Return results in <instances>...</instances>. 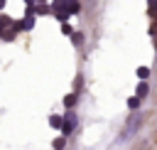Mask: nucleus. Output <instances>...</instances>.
<instances>
[{"label":"nucleus","mask_w":157,"mask_h":150,"mask_svg":"<svg viewBox=\"0 0 157 150\" xmlns=\"http://www.w3.org/2000/svg\"><path fill=\"white\" fill-rule=\"evenodd\" d=\"M49 125H52V128H61V125H64V120H61L59 116H52V118H49Z\"/></svg>","instance_id":"obj_1"},{"label":"nucleus","mask_w":157,"mask_h":150,"mask_svg":"<svg viewBox=\"0 0 157 150\" xmlns=\"http://www.w3.org/2000/svg\"><path fill=\"white\" fill-rule=\"evenodd\" d=\"M147 91H150V86H147V84H145V81H142V84H140V86H137V96H140V98H142V96H147Z\"/></svg>","instance_id":"obj_2"},{"label":"nucleus","mask_w":157,"mask_h":150,"mask_svg":"<svg viewBox=\"0 0 157 150\" xmlns=\"http://www.w3.org/2000/svg\"><path fill=\"white\" fill-rule=\"evenodd\" d=\"M137 76H140V79L145 81V79L150 76V69H147V66H140V69H137Z\"/></svg>","instance_id":"obj_3"},{"label":"nucleus","mask_w":157,"mask_h":150,"mask_svg":"<svg viewBox=\"0 0 157 150\" xmlns=\"http://www.w3.org/2000/svg\"><path fill=\"white\" fill-rule=\"evenodd\" d=\"M74 103H76V96H74V93H69V96L64 98V106H66V108H71Z\"/></svg>","instance_id":"obj_4"},{"label":"nucleus","mask_w":157,"mask_h":150,"mask_svg":"<svg viewBox=\"0 0 157 150\" xmlns=\"http://www.w3.org/2000/svg\"><path fill=\"white\" fill-rule=\"evenodd\" d=\"M69 12H78V2L76 0H69Z\"/></svg>","instance_id":"obj_5"},{"label":"nucleus","mask_w":157,"mask_h":150,"mask_svg":"<svg viewBox=\"0 0 157 150\" xmlns=\"http://www.w3.org/2000/svg\"><path fill=\"white\" fill-rule=\"evenodd\" d=\"M128 106H130V108H137V106H140V96H135V98H130V101H128Z\"/></svg>","instance_id":"obj_6"},{"label":"nucleus","mask_w":157,"mask_h":150,"mask_svg":"<svg viewBox=\"0 0 157 150\" xmlns=\"http://www.w3.org/2000/svg\"><path fill=\"white\" fill-rule=\"evenodd\" d=\"M54 148L61 150V148H64V138H56V140H54Z\"/></svg>","instance_id":"obj_7"},{"label":"nucleus","mask_w":157,"mask_h":150,"mask_svg":"<svg viewBox=\"0 0 157 150\" xmlns=\"http://www.w3.org/2000/svg\"><path fill=\"white\" fill-rule=\"evenodd\" d=\"M150 12H152V15L157 12V0H150Z\"/></svg>","instance_id":"obj_8"},{"label":"nucleus","mask_w":157,"mask_h":150,"mask_svg":"<svg viewBox=\"0 0 157 150\" xmlns=\"http://www.w3.org/2000/svg\"><path fill=\"white\" fill-rule=\"evenodd\" d=\"M5 25H10V20L7 17H0V27H5Z\"/></svg>","instance_id":"obj_9"},{"label":"nucleus","mask_w":157,"mask_h":150,"mask_svg":"<svg viewBox=\"0 0 157 150\" xmlns=\"http://www.w3.org/2000/svg\"><path fill=\"white\" fill-rule=\"evenodd\" d=\"M2 7H5V0H0V10H2Z\"/></svg>","instance_id":"obj_10"},{"label":"nucleus","mask_w":157,"mask_h":150,"mask_svg":"<svg viewBox=\"0 0 157 150\" xmlns=\"http://www.w3.org/2000/svg\"><path fill=\"white\" fill-rule=\"evenodd\" d=\"M25 2H27V5H32V0H25Z\"/></svg>","instance_id":"obj_11"},{"label":"nucleus","mask_w":157,"mask_h":150,"mask_svg":"<svg viewBox=\"0 0 157 150\" xmlns=\"http://www.w3.org/2000/svg\"><path fill=\"white\" fill-rule=\"evenodd\" d=\"M39 2H44V0H39Z\"/></svg>","instance_id":"obj_12"}]
</instances>
